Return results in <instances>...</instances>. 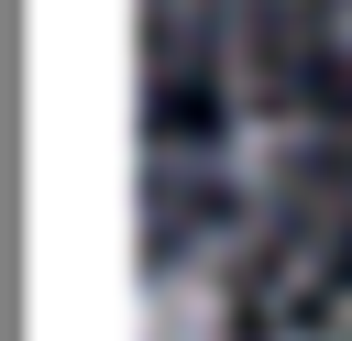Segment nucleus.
Returning <instances> with one entry per match:
<instances>
[]
</instances>
